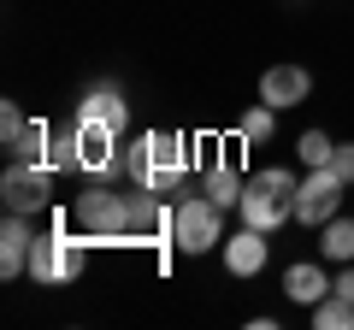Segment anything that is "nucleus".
<instances>
[{
  "mask_svg": "<svg viewBox=\"0 0 354 330\" xmlns=\"http://www.w3.org/2000/svg\"><path fill=\"white\" fill-rule=\"evenodd\" d=\"M330 171H337V177L354 189V142H337V153H330Z\"/></svg>",
  "mask_w": 354,
  "mask_h": 330,
  "instance_id": "aec40b11",
  "label": "nucleus"
},
{
  "mask_svg": "<svg viewBox=\"0 0 354 330\" xmlns=\"http://www.w3.org/2000/svg\"><path fill=\"white\" fill-rule=\"evenodd\" d=\"M53 177L59 171L48 159H12L0 171V201H6V213H24V218L48 213L53 206Z\"/></svg>",
  "mask_w": 354,
  "mask_h": 330,
  "instance_id": "423d86ee",
  "label": "nucleus"
},
{
  "mask_svg": "<svg viewBox=\"0 0 354 330\" xmlns=\"http://www.w3.org/2000/svg\"><path fill=\"white\" fill-rule=\"evenodd\" d=\"M171 248L189 254V260L225 248V206L207 201V195H183V201L171 206Z\"/></svg>",
  "mask_w": 354,
  "mask_h": 330,
  "instance_id": "20e7f679",
  "label": "nucleus"
},
{
  "mask_svg": "<svg viewBox=\"0 0 354 330\" xmlns=\"http://www.w3.org/2000/svg\"><path fill=\"white\" fill-rule=\"evenodd\" d=\"M295 171H283V165H266L260 177H248L242 183V201H236V213H242V224H254V230H266V236H278L283 224L295 218Z\"/></svg>",
  "mask_w": 354,
  "mask_h": 330,
  "instance_id": "f03ea898",
  "label": "nucleus"
},
{
  "mask_svg": "<svg viewBox=\"0 0 354 330\" xmlns=\"http://www.w3.org/2000/svg\"><path fill=\"white\" fill-rule=\"evenodd\" d=\"M266 254H272V242H266V230H254V224H242V230L225 236V271L230 278H260Z\"/></svg>",
  "mask_w": 354,
  "mask_h": 330,
  "instance_id": "9d476101",
  "label": "nucleus"
},
{
  "mask_svg": "<svg viewBox=\"0 0 354 330\" xmlns=\"http://www.w3.org/2000/svg\"><path fill=\"white\" fill-rule=\"evenodd\" d=\"M330 153H337V142L325 130H301V142H295V159L301 165H330Z\"/></svg>",
  "mask_w": 354,
  "mask_h": 330,
  "instance_id": "a211bd4d",
  "label": "nucleus"
},
{
  "mask_svg": "<svg viewBox=\"0 0 354 330\" xmlns=\"http://www.w3.org/2000/svg\"><path fill=\"white\" fill-rule=\"evenodd\" d=\"M313 330H354V301H348V295H337V289H330L325 301L313 307Z\"/></svg>",
  "mask_w": 354,
  "mask_h": 330,
  "instance_id": "f3484780",
  "label": "nucleus"
},
{
  "mask_svg": "<svg viewBox=\"0 0 354 330\" xmlns=\"http://www.w3.org/2000/svg\"><path fill=\"white\" fill-rule=\"evenodd\" d=\"M283 295H290L295 307H307V313H313V307L330 295V271L319 266V260H295V266L283 271Z\"/></svg>",
  "mask_w": 354,
  "mask_h": 330,
  "instance_id": "f8f14e48",
  "label": "nucleus"
},
{
  "mask_svg": "<svg viewBox=\"0 0 354 330\" xmlns=\"http://www.w3.org/2000/svg\"><path fill=\"white\" fill-rule=\"evenodd\" d=\"M342 195H348V183L330 165H307V177L295 183V224H307V230L330 224L342 213Z\"/></svg>",
  "mask_w": 354,
  "mask_h": 330,
  "instance_id": "0eeeda50",
  "label": "nucleus"
},
{
  "mask_svg": "<svg viewBox=\"0 0 354 330\" xmlns=\"http://www.w3.org/2000/svg\"><path fill=\"white\" fill-rule=\"evenodd\" d=\"M41 159H48L53 171H77V136H71V130H65V136H53Z\"/></svg>",
  "mask_w": 354,
  "mask_h": 330,
  "instance_id": "6ab92c4d",
  "label": "nucleus"
},
{
  "mask_svg": "<svg viewBox=\"0 0 354 330\" xmlns=\"http://www.w3.org/2000/svg\"><path fill=\"white\" fill-rule=\"evenodd\" d=\"M330 289H337V295H348V301H354V260H348V266L337 271V278H330Z\"/></svg>",
  "mask_w": 354,
  "mask_h": 330,
  "instance_id": "412c9836",
  "label": "nucleus"
},
{
  "mask_svg": "<svg viewBox=\"0 0 354 330\" xmlns=\"http://www.w3.org/2000/svg\"><path fill=\"white\" fill-rule=\"evenodd\" d=\"M307 95H313L307 65H266V71H260V101H266V106L290 113V106H301Z\"/></svg>",
  "mask_w": 354,
  "mask_h": 330,
  "instance_id": "1a4fd4ad",
  "label": "nucleus"
},
{
  "mask_svg": "<svg viewBox=\"0 0 354 330\" xmlns=\"http://www.w3.org/2000/svg\"><path fill=\"white\" fill-rule=\"evenodd\" d=\"M77 118H101V124L124 130V124H130V101L113 89V83H101V89H88L83 101H77Z\"/></svg>",
  "mask_w": 354,
  "mask_h": 330,
  "instance_id": "ddd939ff",
  "label": "nucleus"
},
{
  "mask_svg": "<svg viewBox=\"0 0 354 330\" xmlns=\"http://www.w3.org/2000/svg\"><path fill=\"white\" fill-rule=\"evenodd\" d=\"M242 183H248V177H242L236 165H207L201 195H207V201H218V206H236L242 201Z\"/></svg>",
  "mask_w": 354,
  "mask_h": 330,
  "instance_id": "dca6fc26",
  "label": "nucleus"
},
{
  "mask_svg": "<svg viewBox=\"0 0 354 330\" xmlns=\"http://www.w3.org/2000/svg\"><path fill=\"white\" fill-rule=\"evenodd\" d=\"M272 136H278V106L260 101V106H248V113L236 118V142H242V148H266Z\"/></svg>",
  "mask_w": 354,
  "mask_h": 330,
  "instance_id": "4468645a",
  "label": "nucleus"
},
{
  "mask_svg": "<svg viewBox=\"0 0 354 330\" xmlns=\"http://www.w3.org/2000/svg\"><path fill=\"white\" fill-rule=\"evenodd\" d=\"M319 254L330 260V266H348L354 260V218H330V224H319Z\"/></svg>",
  "mask_w": 354,
  "mask_h": 330,
  "instance_id": "2eb2a0df",
  "label": "nucleus"
},
{
  "mask_svg": "<svg viewBox=\"0 0 354 330\" xmlns=\"http://www.w3.org/2000/svg\"><path fill=\"white\" fill-rule=\"evenodd\" d=\"M195 165V148L189 136H177V130H148L124 148V171H130V189H153V195H171L177 183L189 177Z\"/></svg>",
  "mask_w": 354,
  "mask_h": 330,
  "instance_id": "f257e3e1",
  "label": "nucleus"
},
{
  "mask_svg": "<svg viewBox=\"0 0 354 330\" xmlns=\"http://www.w3.org/2000/svg\"><path fill=\"white\" fill-rule=\"evenodd\" d=\"M71 218L83 224L88 242H124L130 236V189H113V183H88L71 201Z\"/></svg>",
  "mask_w": 354,
  "mask_h": 330,
  "instance_id": "7ed1b4c3",
  "label": "nucleus"
},
{
  "mask_svg": "<svg viewBox=\"0 0 354 330\" xmlns=\"http://www.w3.org/2000/svg\"><path fill=\"white\" fill-rule=\"evenodd\" d=\"M83 260H88V242L71 236V230H41L36 248H30V283L41 289H59V283H77L83 278Z\"/></svg>",
  "mask_w": 354,
  "mask_h": 330,
  "instance_id": "39448f33",
  "label": "nucleus"
},
{
  "mask_svg": "<svg viewBox=\"0 0 354 330\" xmlns=\"http://www.w3.org/2000/svg\"><path fill=\"white\" fill-rule=\"evenodd\" d=\"M71 136H77V171L83 177H113V171H124V148H118L124 130L101 124V118H71Z\"/></svg>",
  "mask_w": 354,
  "mask_h": 330,
  "instance_id": "6e6552de",
  "label": "nucleus"
},
{
  "mask_svg": "<svg viewBox=\"0 0 354 330\" xmlns=\"http://www.w3.org/2000/svg\"><path fill=\"white\" fill-rule=\"evenodd\" d=\"M30 248H36V224L24 213H6V224H0V278H24Z\"/></svg>",
  "mask_w": 354,
  "mask_h": 330,
  "instance_id": "9b49d317",
  "label": "nucleus"
}]
</instances>
